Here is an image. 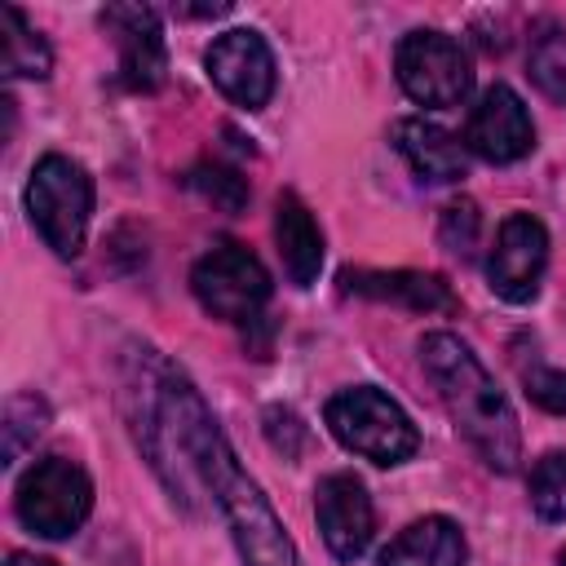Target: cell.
Instances as JSON below:
<instances>
[{
    "label": "cell",
    "mask_w": 566,
    "mask_h": 566,
    "mask_svg": "<svg viewBox=\"0 0 566 566\" xmlns=\"http://www.w3.org/2000/svg\"><path fill=\"white\" fill-rule=\"evenodd\" d=\"M420 363H424V376L433 380L442 407L451 411L455 429L482 455V464L495 473H513L522 460V429H517V416H513L504 389L482 367V358L460 336L429 332V336H420Z\"/></svg>",
    "instance_id": "6da1fadb"
},
{
    "label": "cell",
    "mask_w": 566,
    "mask_h": 566,
    "mask_svg": "<svg viewBox=\"0 0 566 566\" xmlns=\"http://www.w3.org/2000/svg\"><path fill=\"white\" fill-rule=\"evenodd\" d=\"M323 420L345 451H354L371 464H402L420 451V433H416L411 416L389 394H380L371 385L332 394Z\"/></svg>",
    "instance_id": "7a4b0ae2"
},
{
    "label": "cell",
    "mask_w": 566,
    "mask_h": 566,
    "mask_svg": "<svg viewBox=\"0 0 566 566\" xmlns=\"http://www.w3.org/2000/svg\"><path fill=\"white\" fill-rule=\"evenodd\" d=\"M27 212H31V226L40 230V239L57 256H75L88 234L93 177L66 155H44L27 181Z\"/></svg>",
    "instance_id": "3957f363"
},
{
    "label": "cell",
    "mask_w": 566,
    "mask_h": 566,
    "mask_svg": "<svg viewBox=\"0 0 566 566\" xmlns=\"http://www.w3.org/2000/svg\"><path fill=\"white\" fill-rule=\"evenodd\" d=\"M13 509H18V522L31 535H40V539H66L93 513V482H88V473L75 460L49 455V460H35L22 473L18 495H13Z\"/></svg>",
    "instance_id": "277c9868"
},
{
    "label": "cell",
    "mask_w": 566,
    "mask_h": 566,
    "mask_svg": "<svg viewBox=\"0 0 566 566\" xmlns=\"http://www.w3.org/2000/svg\"><path fill=\"white\" fill-rule=\"evenodd\" d=\"M190 287H195V301L212 314V318H226V323H252L256 310L265 305L270 296V274L265 265L234 239H221L212 243L195 270H190Z\"/></svg>",
    "instance_id": "5b68a950"
},
{
    "label": "cell",
    "mask_w": 566,
    "mask_h": 566,
    "mask_svg": "<svg viewBox=\"0 0 566 566\" xmlns=\"http://www.w3.org/2000/svg\"><path fill=\"white\" fill-rule=\"evenodd\" d=\"M394 71L398 84L407 88L411 102L420 106H460L473 88V66L460 40L442 31H407L394 49Z\"/></svg>",
    "instance_id": "8992f818"
},
{
    "label": "cell",
    "mask_w": 566,
    "mask_h": 566,
    "mask_svg": "<svg viewBox=\"0 0 566 566\" xmlns=\"http://www.w3.org/2000/svg\"><path fill=\"white\" fill-rule=\"evenodd\" d=\"M544 265H548V230L531 212H509L500 221L495 248L486 256L491 292L504 296V301H513V305H526L539 292Z\"/></svg>",
    "instance_id": "52a82bcc"
},
{
    "label": "cell",
    "mask_w": 566,
    "mask_h": 566,
    "mask_svg": "<svg viewBox=\"0 0 566 566\" xmlns=\"http://www.w3.org/2000/svg\"><path fill=\"white\" fill-rule=\"evenodd\" d=\"M203 66H208V80L234 102V106H248V111H261L274 93V53L270 44L239 27V31H226L208 44L203 53Z\"/></svg>",
    "instance_id": "ba28073f"
},
{
    "label": "cell",
    "mask_w": 566,
    "mask_h": 566,
    "mask_svg": "<svg viewBox=\"0 0 566 566\" xmlns=\"http://www.w3.org/2000/svg\"><path fill=\"white\" fill-rule=\"evenodd\" d=\"M314 517H318V535L332 548V557L354 562L367 553L371 531H376V509L367 486L354 473H327L314 486Z\"/></svg>",
    "instance_id": "9c48e42d"
},
{
    "label": "cell",
    "mask_w": 566,
    "mask_h": 566,
    "mask_svg": "<svg viewBox=\"0 0 566 566\" xmlns=\"http://www.w3.org/2000/svg\"><path fill=\"white\" fill-rule=\"evenodd\" d=\"M464 142H469V150L482 155L486 164H513V159L531 155V146H535V124H531L526 102H522L509 84H491V88L478 97V106L469 111Z\"/></svg>",
    "instance_id": "30bf717a"
},
{
    "label": "cell",
    "mask_w": 566,
    "mask_h": 566,
    "mask_svg": "<svg viewBox=\"0 0 566 566\" xmlns=\"http://www.w3.org/2000/svg\"><path fill=\"white\" fill-rule=\"evenodd\" d=\"M102 27L115 35L119 44V80L137 93H150L164 84L168 71V49H164V31L155 9L146 4H111L102 13Z\"/></svg>",
    "instance_id": "8fae6325"
},
{
    "label": "cell",
    "mask_w": 566,
    "mask_h": 566,
    "mask_svg": "<svg viewBox=\"0 0 566 566\" xmlns=\"http://www.w3.org/2000/svg\"><path fill=\"white\" fill-rule=\"evenodd\" d=\"M340 292H354L367 301H394V305H407L420 314H451L455 310L447 279L420 274V270H345Z\"/></svg>",
    "instance_id": "7c38bea8"
},
{
    "label": "cell",
    "mask_w": 566,
    "mask_h": 566,
    "mask_svg": "<svg viewBox=\"0 0 566 566\" xmlns=\"http://www.w3.org/2000/svg\"><path fill=\"white\" fill-rule=\"evenodd\" d=\"M394 146L411 164V172L424 181H460L464 177V146L433 119H420V115L398 119Z\"/></svg>",
    "instance_id": "4fadbf2b"
},
{
    "label": "cell",
    "mask_w": 566,
    "mask_h": 566,
    "mask_svg": "<svg viewBox=\"0 0 566 566\" xmlns=\"http://www.w3.org/2000/svg\"><path fill=\"white\" fill-rule=\"evenodd\" d=\"M274 239H279L287 279L296 287H310L323 270V230L310 217V208L301 203V195H292V190H283L274 203Z\"/></svg>",
    "instance_id": "5bb4252c"
},
{
    "label": "cell",
    "mask_w": 566,
    "mask_h": 566,
    "mask_svg": "<svg viewBox=\"0 0 566 566\" xmlns=\"http://www.w3.org/2000/svg\"><path fill=\"white\" fill-rule=\"evenodd\" d=\"M464 535L451 517H420L389 539L376 566H464Z\"/></svg>",
    "instance_id": "9a60e30c"
},
{
    "label": "cell",
    "mask_w": 566,
    "mask_h": 566,
    "mask_svg": "<svg viewBox=\"0 0 566 566\" xmlns=\"http://www.w3.org/2000/svg\"><path fill=\"white\" fill-rule=\"evenodd\" d=\"M0 66L4 75H22V80H44L53 71L49 40L13 4H0Z\"/></svg>",
    "instance_id": "2e32d148"
},
{
    "label": "cell",
    "mask_w": 566,
    "mask_h": 566,
    "mask_svg": "<svg viewBox=\"0 0 566 566\" xmlns=\"http://www.w3.org/2000/svg\"><path fill=\"white\" fill-rule=\"evenodd\" d=\"M526 66H531V80L535 88L566 106V27L553 22V18H539L531 27V49H526Z\"/></svg>",
    "instance_id": "e0dca14e"
},
{
    "label": "cell",
    "mask_w": 566,
    "mask_h": 566,
    "mask_svg": "<svg viewBox=\"0 0 566 566\" xmlns=\"http://www.w3.org/2000/svg\"><path fill=\"white\" fill-rule=\"evenodd\" d=\"M44 424H49V402L40 394H13L4 402V424H0V433H4V464H18L22 451L35 447Z\"/></svg>",
    "instance_id": "ac0fdd59"
},
{
    "label": "cell",
    "mask_w": 566,
    "mask_h": 566,
    "mask_svg": "<svg viewBox=\"0 0 566 566\" xmlns=\"http://www.w3.org/2000/svg\"><path fill=\"white\" fill-rule=\"evenodd\" d=\"M531 509L544 522H566V451H548L531 469Z\"/></svg>",
    "instance_id": "d6986e66"
},
{
    "label": "cell",
    "mask_w": 566,
    "mask_h": 566,
    "mask_svg": "<svg viewBox=\"0 0 566 566\" xmlns=\"http://www.w3.org/2000/svg\"><path fill=\"white\" fill-rule=\"evenodd\" d=\"M186 181H190L195 195H203L221 212H243L248 208V181L226 164H195L186 172Z\"/></svg>",
    "instance_id": "ffe728a7"
},
{
    "label": "cell",
    "mask_w": 566,
    "mask_h": 566,
    "mask_svg": "<svg viewBox=\"0 0 566 566\" xmlns=\"http://www.w3.org/2000/svg\"><path fill=\"white\" fill-rule=\"evenodd\" d=\"M478 234H482V217H478L473 199H451V203L442 208V221H438L442 248L455 252V256H473Z\"/></svg>",
    "instance_id": "44dd1931"
},
{
    "label": "cell",
    "mask_w": 566,
    "mask_h": 566,
    "mask_svg": "<svg viewBox=\"0 0 566 566\" xmlns=\"http://www.w3.org/2000/svg\"><path fill=\"white\" fill-rule=\"evenodd\" d=\"M526 394L544 407V411H557L566 416V371H553V367H531L526 371Z\"/></svg>",
    "instance_id": "7402d4cb"
},
{
    "label": "cell",
    "mask_w": 566,
    "mask_h": 566,
    "mask_svg": "<svg viewBox=\"0 0 566 566\" xmlns=\"http://www.w3.org/2000/svg\"><path fill=\"white\" fill-rule=\"evenodd\" d=\"M265 438L274 442V451L296 455L301 442H305V424L296 420V411H287V407H270V411H265Z\"/></svg>",
    "instance_id": "603a6c76"
},
{
    "label": "cell",
    "mask_w": 566,
    "mask_h": 566,
    "mask_svg": "<svg viewBox=\"0 0 566 566\" xmlns=\"http://www.w3.org/2000/svg\"><path fill=\"white\" fill-rule=\"evenodd\" d=\"M221 13H230V4H186L181 9V18H221Z\"/></svg>",
    "instance_id": "cb8c5ba5"
},
{
    "label": "cell",
    "mask_w": 566,
    "mask_h": 566,
    "mask_svg": "<svg viewBox=\"0 0 566 566\" xmlns=\"http://www.w3.org/2000/svg\"><path fill=\"white\" fill-rule=\"evenodd\" d=\"M4 566H57V562L35 557V553H9V562H4Z\"/></svg>",
    "instance_id": "d4e9b609"
},
{
    "label": "cell",
    "mask_w": 566,
    "mask_h": 566,
    "mask_svg": "<svg viewBox=\"0 0 566 566\" xmlns=\"http://www.w3.org/2000/svg\"><path fill=\"white\" fill-rule=\"evenodd\" d=\"M562 566H566V553H562Z\"/></svg>",
    "instance_id": "484cf974"
}]
</instances>
